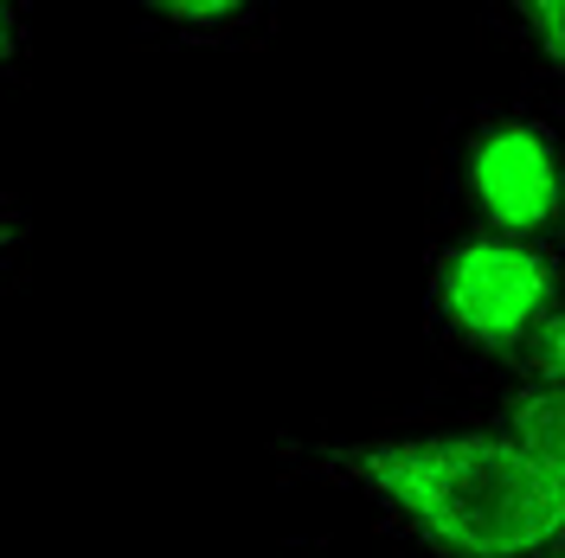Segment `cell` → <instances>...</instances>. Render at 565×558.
<instances>
[{
    "instance_id": "cell-2",
    "label": "cell",
    "mask_w": 565,
    "mask_h": 558,
    "mask_svg": "<svg viewBox=\"0 0 565 558\" xmlns=\"http://www.w3.org/2000/svg\"><path fill=\"white\" fill-rule=\"evenodd\" d=\"M424 314L437 341L476 360H521L540 321L559 314V245L553 238H501L457 232L437 245L424 277Z\"/></svg>"
},
{
    "instance_id": "cell-1",
    "label": "cell",
    "mask_w": 565,
    "mask_h": 558,
    "mask_svg": "<svg viewBox=\"0 0 565 558\" xmlns=\"http://www.w3.org/2000/svg\"><path fill=\"white\" fill-rule=\"evenodd\" d=\"M282 455L360 494L424 558H546L565 546V469L494 430L418 437H296Z\"/></svg>"
},
{
    "instance_id": "cell-6",
    "label": "cell",
    "mask_w": 565,
    "mask_h": 558,
    "mask_svg": "<svg viewBox=\"0 0 565 558\" xmlns=\"http://www.w3.org/2000/svg\"><path fill=\"white\" fill-rule=\"evenodd\" d=\"M521 26H527V39L540 45V65L559 77V65H565V33H559V7L553 0H527L521 7Z\"/></svg>"
},
{
    "instance_id": "cell-9",
    "label": "cell",
    "mask_w": 565,
    "mask_h": 558,
    "mask_svg": "<svg viewBox=\"0 0 565 558\" xmlns=\"http://www.w3.org/2000/svg\"><path fill=\"white\" fill-rule=\"evenodd\" d=\"M546 558H565V546H559V552H546Z\"/></svg>"
},
{
    "instance_id": "cell-7",
    "label": "cell",
    "mask_w": 565,
    "mask_h": 558,
    "mask_svg": "<svg viewBox=\"0 0 565 558\" xmlns=\"http://www.w3.org/2000/svg\"><path fill=\"white\" fill-rule=\"evenodd\" d=\"M26 58H33V20H26V7H0V84L20 77Z\"/></svg>"
},
{
    "instance_id": "cell-8",
    "label": "cell",
    "mask_w": 565,
    "mask_h": 558,
    "mask_svg": "<svg viewBox=\"0 0 565 558\" xmlns=\"http://www.w3.org/2000/svg\"><path fill=\"white\" fill-rule=\"evenodd\" d=\"M20 245H26V212L0 200V282H7V270H13V257H20Z\"/></svg>"
},
{
    "instance_id": "cell-5",
    "label": "cell",
    "mask_w": 565,
    "mask_h": 558,
    "mask_svg": "<svg viewBox=\"0 0 565 558\" xmlns=\"http://www.w3.org/2000/svg\"><path fill=\"white\" fill-rule=\"evenodd\" d=\"M501 430H508L521 450H533L540 462H559V469H565V391H559V385L521 379V385H514V398H508Z\"/></svg>"
},
{
    "instance_id": "cell-4",
    "label": "cell",
    "mask_w": 565,
    "mask_h": 558,
    "mask_svg": "<svg viewBox=\"0 0 565 558\" xmlns=\"http://www.w3.org/2000/svg\"><path fill=\"white\" fill-rule=\"evenodd\" d=\"M154 33L174 45H245V39L270 33V7H245V0H168L148 7Z\"/></svg>"
},
{
    "instance_id": "cell-3",
    "label": "cell",
    "mask_w": 565,
    "mask_h": 558,
    "mask_svg": "<svg viewBox=\"0 0 565 558\" xmlns=\"http://www.w3.org/2000/svg\"><path fill=\"white\" fill-rule=\"evenodd\" d=\"M457 193L469 232L501 238H553L559 225V129L546 109L501 104L482 109L457 148Z\"/></svg>"
}]
</instances>
